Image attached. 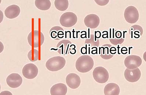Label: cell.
<instances>
[{"label":"cell","instance_id":"6da1fadb","mask_svg":"<svg viewBox=\"0 0 146 95\" xmlns=\"http://www.w3.org/2000/svg\"><path fill=\"white\" fill-rule=\"evenodd\" d=\"M94 64V60L91 56L84 55L77 59L76 63V67L80 72L87 73L92 69Z\"/></svg>","mask_w":146,"mask_h":95},{"label":"cell","instance_id":"7a4b0ae2","mask_svg":"<svg viewBox=\"0 0 146 95\" xmlns=\"http://www.w3.org/2000/svg\"><path fill=\"white\" fill-rule=\"evenodd\" d=\"M66 63L64 58L60 56H54L48 60L46 66L49 71H57L63 69L65 66Z\"/></svg>","mask_w":146,"mask_h":95},{"label":"cell","instance_id":"3957f363","mask_svg":"<svg viewBox=\"0 0 146 95\" xmlns=\"http://www.w3.org/2000/svg\"><path fill=\"white\" fill-rule=\"evenodd\" d=\"M28 43L33 48L42 46L44 41V36L42 32L34 30L31 32L28 36Z\"/></svg>","mask_w":146,"mask_h":95},{"label":"cell","instance_id":"277c9868","mask_svg":"<svg viewBox=\"0 0 146 95\" xmlns=\"http://www.w3.org/2000/svg\"><path fill=\"white\" fill-rule=\"evenodd\" d=\"M77 20V15L74 13L68 12L64 13L61 15L59 22L63 26L69 28L75 25Z\"/></svg>","mask_w":146,"mask_h":95},{"label":"cell","instance_id":"5b68a950","mask_svg":"<svg viewBox=\"0 0 146 95\" xmlns=\"http://www.w3.org/2000/svg\"><path fill=\"white\" fill-rule=\"evenodd\" d=\"M93 76L96 81L100 83H104L108 81L109 73L105 68L102 66L96 67L93 72Z\"/></svg>","mask_w":146,"mask_h":95},{"label":"cell","instance_id":"8992f818","mask_svg":"<svg viewBox=\"0 0 146 95\" xmlns=\"http://www.w3.org/2000/svg\"><path fill=\"white\" fill-rule=\"evenodd\" d=\"M124 17L125 20L129 24H135L139 20V11L134 6H129L125 10Z\"/></svg>","mask_w":146,"mask_h":95},{"label":"cell","instance_id":"52a82bcc","mask_svg":"<svg viewBox=\"0 0 146 95\" xmlns=\"http://www.w3.org/2000/svg\"><path fill=\"white\" fill-rule=\"evenodd\" d=\"M38 69L33 64H28L25 65L22 70V73L25 78L31 79L36 77L38 74Z\"/></svg>","mask_w":146,"mask_h":95},{"label":"cell","instance_id":"ba28073f","mask_svg":"<svg viewBox=\"0 0 146 95\" xmlns=\"http://www.w3.org/2000/svg\"><path fill=\"white\" fill-rule=\"evenodd\" d=\"M142 60L139 56L131 55L125 59L124 64L127 68L133 69L137 68L141 65Z\"/></svg>","mask_w":146,"mask_h":95},{"label":"cell","instance_id":"9c48e42d","mask_svg":"<svg viewBox=\"0 0 146 95\" xmlns=\"http://www.w3.org/2000/svg\"><path fill=\"white\" fill-rule=\"evenodd\" d=\"M125 79L130 83L138 81L141 76V72L138 68L133 69H126L124 73Z\"/></svg>","mask_w":146,"mask_h":95},{"label":"cell","instance_id":"30bf717a","mask_svg":"<svg viewBox=\"0 0 146 95\" xmlns=\"http://www.w3.org/2000/svg\"><path fill=\"white\" fill-rule=\"evenodd\" d=\"M114 50H116V48L112 47L110 45L105 44L99 48V54H100L101 57L104 60H110L115 54V52H113L114 51Z\"/></svg>","mask_w":146,"mask_h":95},{"label":"cell","instance_id":"8fae6325","mask_svg":"<svg viewBox=\"0 0 146 95\" xmlns=\"http://www.w3.org/2000/svg\"><path fill=\"white\" fill-rule=\"evenodd\" d=\"M6 83L10 88H16L20 87L23 83V78L17 73L10 74L6 78Z\"/></svg>","mask_w":146,"mask_h":95},{"label":"cell","instance_id":"7c38bea8","mask_svg":"<svg viewBox=\"0 0 146 95\" xmlns=\"http://www.w3.org/2000/svg\"><path fill=\"white\" fill-rule=\"evenodd\" d=\"M66 81L68 86L72 89L78 88L81 84L80 78L75 73H70L67 76Z\"/></svg>","mask_w":146,"mask_h":95},{"label":"cell","instance_id":"4fadbf2b","mask_svg":"<svg viewBox=\"0 0 146 95\" xmlns=\"http://www.w3.org/2000/svg\"><path fill=\"white\" fill-rule=\"evenodd\" d=\"M100 18L95 14H90L87 15L84 20L85 25L90 29L96 28L100 24Z\"/></svg>","mask_w":146,"mask_h":95},{"label":"cell","instance_id":"5bb4252c","mask_svg":"<svg viewBox=\"0 0 146 95\" xmlns=\"http://www.w3.org/2000/svg\"><path fill=\"white\" fill-rule=\"evenodd\" d=\"M72 45V42L68 40H63L60 41L57 45L58 52L60 55L68 54Z\"/></svg>","mask_w":146,"mask_h":95},{"label":"cell","instance_id":"9a60e30c","mask_svg":"<svg viewBox=\"0 0 146 95\" xmlns=\"http://www.w3.org/2000/svg\"><path fill=\"white\" fill-rule=\"evenodd\" d=\"M20 12V8L19 6L13 5L6 8L5 11V14L8 18L13 19L17 17Z\"/></svg>","mask_w":146,"mask_h":95},{"label":"cell","instance_id":"2e32d148","mask_svg":"<svg viewBox=\"0 0 146 95\" xmlns=\"http://www.w3.org/2000/svg\"><path fill=\"white\" fill-rule=\"evenodd\" d=\"M68 92V88L65 84L58 83L54 85L50 89L51 95H65Z\"/></svg>","mask_w":146,"mask_h":95},{"label":"cell","instance_id":"e0dca14e","mask_svg":"<svg viewBox=\"0 0 146 95\" xmlns=\"http://www.w3.org/2000/svg\"><path fill=\"white\" fill-rule=\"evenodd\" d=\"M104 92L105 95H118L119 94L120 88L118 85L110 83L105 86Z\"/></svg>","mask_w":146,"mask_h":95},{"label":"cell","instance_id":"ac0fdd59","mask_svg":"<svg viewBox=\"0 0 146 95\" xmlns=\"http://www.w3.org/2000/svg\"><path fill=\"white\" fill-rule=\"evenodd\" d=\"M113 29L111 35L110 37V42L115 45L122 44L125 41L124 38H123L122 33L119 31H114V29Z\"/></svg>","mask_w":146,"mask_h":95},{"label":"cell","instance_id":"d6986e66","mask_svg":"<svg viewBox=\"0 0 146 95\" xmlns=\"http://www.w3.org/2000/svg\"><path fill=\"white\" fill-rule=\"evenodd\" d=\"M50 35L51 38L54 39L59 40L64 37V31L60 26H54L50 29Z\"/></svg>","mask_w":146,"mask_h":95},{"label":"cell","instance_id":"ffe728a7","mask_svg":"<svg viewBox=\"0 0 146 95\" xmlns=\"http://www.w3.org/2000/svg\"><path fill=\"white\" fill-rule=\"evenodd\" d=\"M129 33L131 38H139L143 34V29L140 26L134 25L130 28Z\"/></svg>","mask_w":146,"mask_h":95},{"label":"cell","instance_id":"44dd1931","mask_svg":"<svg viewBox=\"0 0 146 95\" xmlns=\"http://www.w3.org/2000/svg\"><path fill=\"white\" fill-rule=\"evenodd\" d=\"M36 7L42 11H46L51 7V3L49 0H36L35 1Z\"/></svg>","mask_w":146,"mask_h":95},{"label":"cell","instance_id":"7402d4cb","mask_svg":"<svg viewBox=\"0 0 146 95\" xmlns=\"http://www.w3.org/2000/svg\"><path fill=\"white\" fill-rule=\"evenodd\" d=\"M85 44L88 45L89 47L93 48H94V47H98L100 44V41L99 39L95 37V35L91 34L89 38L85 40Z\"/></svg>","mask_w":146,"mask_h":95},{"label":"cell","instance_id":"603a6c76","mask_svg":"<svg viewBox=\"0 0 146 95\" xmlns=\"http://www.w3.org/2000/svg\"><path fill=\"white\" fill-rule=\"evenodd\" d=\"M54 5L57 9L63 11L68 9L69 3L68 0H55Z\"/></svg>","mask_w":146,"mask_h":95},{"label":"cell","instance_id":"cb8c5ba5","mask_svg":"<svg viewBox=\"0 0 146 95\" xmlns=\"http://www.w3.org/2000/svg\"><path fill=\"white\" fill-rule=\"evenodd\" d=\"M28 57L31 61H36L39 58V52L37 50L32 49L28 52Z\"/></svg>","mask_w":146,"mask_h":95},{"label":"cell","instance_id":"d4e9b609","mask_svg":"<svg viewBox=\"0 0 146 95\" xmlns=\"http://www.w3.org/2000/svg\"><path fill=\"white\" fill-rule=\"evenodd\" d=\"M95 2L99 6H103L107 5L109 2V0H104V1H95Z\"/></svg>","mask_w":146,"mask_h":95}]
</instances>
